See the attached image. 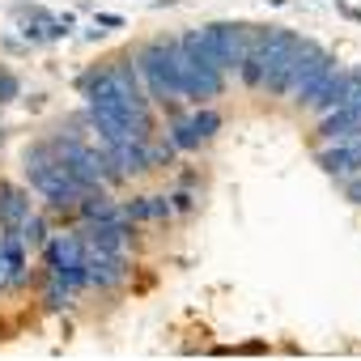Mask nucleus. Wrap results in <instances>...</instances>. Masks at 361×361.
Listing matches in <instances>:
<instances>
[{"label": "nucleus", "instance_id": "nucleus-1", "mask_svg": "<svg viewBox=\"0 0 361 361\" xmlns=\"http://www.w3.org/2000/svg\"><path fill=\"white\" fill-rule=\"evenodd\" d=\"M331 68H336V60H331L319 43L302 39V43L276 64V73L264 81V90H268V94H289L293 102H306V98L314 94V85H319Z\"/></svg>", "mask_w": 361, "mask_h": 361}, {"label": "nucleus", "instance_id": "nucleus-2", "mask_svg": "<svg viewBox=\"0 0 361 361\" xmlns=\"http://www.w3.org/2000/svg\"><path fill=\"white\" fill-rule=\"evenodd\" d=\"M255 30L259 26H234V22H217V26H204V30H188L192 47L226 77H234L255 43Z\"/></svg>", "mask_w": 361, "mask_h": 361}, {"label": "nucleus", "instance_id": "nucleus-3", "mask_svg": "<svg viewBox=\"0 0 361 361\" xmlns=\"http://www.w3.org/2000/svg\"><path fill=\"white\" fill-rule=\"evenodd\" d=\"M39 251H43V259H47V272L60 276L77 298L90 289V285H85V243L77 238V230H68V234H47V243H43Z\"/></svg>", "mask_w": 361, "mask_h": 361}, {"label": "nucleus", "instance_id": "nucleus-4", "mask_svg": "<svg viewBox=\"0 0 361 361\" xmlns=\"http://www.w3.org/2000/svg\"><path fill=\"white\" fill-rule=\"evenodd\" d=\"M221 128V111L209 102V106H192V111H178L166 128V140L178 149V153H188V149H200L204 140H213Z\"/></svg>", "mask_w": 361, "mask_h": 361}, {"label": "nucleus", "instance_id": "nucleus-5", "mask_svg": "<svg viewBox=\"0 0 361 361\" xmlns=\"http://www.w3.org/2000/svg\"><path fill=\"white\" fill-rule=\"evenodd\" d=\"M348 98H361V68H340V64H336V68L314 85V94H310L302 106L319 119V115L336 111V106H340V102H348Z\"/></svg>", "mask_w": 361, "mask_h": 361}, {"label": "nucleus", "instance_id": "nucleus-6", "mask_svg": "<svg viewBox=\"0 0 361 361\" xmlns=\"http://www.w3.org/2000/svg\"><path fill=\"white\" fill-rule=\"evenodd\" d=\"M77 238L85 243V255H123V247L132 238V226L123 217L119 221H81Z\"/></svg>", "mask_w": 361, "mask_h": 361}, {"label": "nucleus", "instance_id": "nucleus-7", "mask_svg": "<svg viewBox=\"0 0 361 361\" xmlns=\"http://www.w3.org/2000/svg\"><path fill=\"white\" fill-rule=\"evenodd\" d=\"M128 276H132L128 255H85V285L90 289L115 293L119 285H128Z\"/></svg>", "mask_w": 361, "mask_h": 361}, {"label": "nucleus", "instance_id": "nucleus-8", "mask_svg": "<svg viewBox=\"0 0 361 361\" xmlns=\"http://www.w3.org/2000/svg\"><path fill=\"white\" fill-rule=\"evenodd\" d=\"M353 136H361V98H348L336 111L319 115V140L323 145L327 140H353Z\"/></svg>", "mask_w": 361, "mask_h": 361}, {"label": "nucleus", "instance_id": "nucleus-9", "mask_svg": "<svg viewBox=\"0 0 361 361\" xmlns=\"http://www.w3.org/2000/svg\"><path fill=\"white\" fill-rule=\"evenodd\" d=\"M119 209H123V221L128 226H157V221H170L174 217L166 196H140V200H128Z\"/></svg>", "mask_w": 361, "mask_h": 361}, {"label": "nucleus", "instance_id": "nucleus-10", "mask_svg": "<svg viewBox=\"0 0 361 361\" xmlns=\"http://www.w3.org/2000/svg\"><path fill=\"white\" fill-rule=\"evenodd\" d=\"M30 213V192H22L18 183H0V230H18Z\"/></svg>", "mask_w": 361, "mask_h": 361}, {"label": "nucleus", "instance_id": "nucleus-11", "mask_svg": "<svg viewBox=\"0 0 361 361\" xmlns=\"http://www.w3.org/2000/svg\"><path fill=\"white\" fill-rule=\"evenodd\" d=\"M77 217H81V221H119L123 209L106 196V188H94V192H85V196L77 200Z\"/></svg>", "mask_w": 361, "mask_h": 361}, {"label": "nucleus", "instance_id": "nucleus-12", "mask_svg": "<svg viewBox=\"0 0 361 361\" xmlns=\"http://www.w3.org/2000/svg\"><path fill=\"white\" fill-rule=\"evenodd\" d=\"M39 298H43L47 310H68V306L77 302V293H73L60 276H51V272H43V281H39Z\"/></svg>", "mask_w": 361, "mask_h": 361}, {"label": "nucleus", "instance_id": "nucleus-13", "mask_svg": "<svg viewBox=\"0 0 361 361\" xmlns=\"http://www.w3.org/2000/svg\"><path fill=\"white\" fill-rule=\"evenodd\" d=\"M47 234H51V230H47V217H39V213H30V217L18 226V238L26 243V251H39V247L47 243Z\"/></svg>", "mask_w": 361, "mask_h": 361}, {"label": "nucleus", "instance_id": "nucleus-14", "mask_svg": "<svg viewBox=\"0 0 361 361\" xmlns=\"http://www.w3.org/2000/svg\"><path fill=\"white\" fill-rule=\"evenodd\" d=\"M22 94V81L9 73V68H0V106H5V102H13Z\"/></svg>", "mask_w": 361, "mask_h": 361}, {"label": "nucleus", "instance_id": "nucleus-15", "mask_svg": "<svg viewBox=\"0 0 361 361\" xmlns=\"http://www.w3.org/2000/svg\"><path fill=\"white\" fill-rule=\"evenodd\" d=\"M166 200H170V213H192L200 196H192V192H174V196H166Z\"/></svg>", "mask_w": 361, "mask_h": 361}, {"label": "nucleus", "instance_id": "nucleus-16", "mask_svg": "<svg viewBox=\"0 0 361 361\" xmlns=\"http://www.w3.org/2000/svg\"><path fill=\"white\" fill-rule=\"evenodd\" d=\"M340 188H344V196H348L353 204H361V174H348V178H340Z\"/></svg>", "mask_w": 361, "mask_h": 361}]
</instances>
